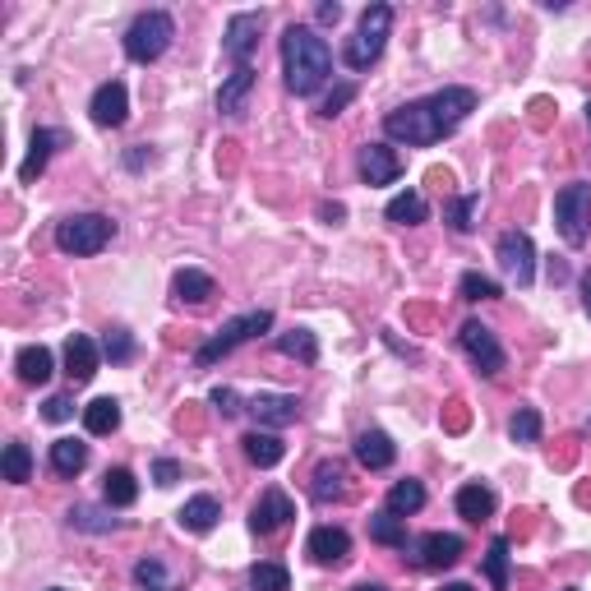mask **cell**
I'll return each instance as SVG.
<instances>
[{
    "mask_svg": "<svg viewBox=\"0 0 591 591\" xmlns=\"http://www.w3.org/2000/svg\"><path fill=\"white\" fill-rule=\"evenodd\" d=\"M471 111H476V93L462 88V84H453V88H439V93L421 97V102H407V107L388 111L384 134L388 139H398V144L430 148V144H439L444 134L458 130Z\"/></svg>",
    "mask_w": 591,
    "mask_h": 591,
    "instance_id": "cell-1",
    "label": "cell"
},
{
    "mask_svg": "<svg viewBox=\"0 0 591 591\" xmlns=\"http://www.w3.org/2000/svg\"><path fill=\"white\" fill-rule=\"evenodd\" d=\"M282 74H287V88L296 97H314L328 84V74H333V51H328V42L314 33V28L291 24L287 33H282Z\"/></svg>",
    "mask_w": 591,
    "mask_h": 591,
    "instance_id": "cell-2",
    "label": "cell"
},
{
    "mask_svg": "<svg viewBox=\"0 0 591 591\" xmlns=\"http://www.w3.org/2000/svg\"><path fill=\"white\" fill-rule=\"evenodd\" d=\"M268 328H273V310H245V314H236V319H227V324H222L218 333L204 342V347L194 351V365H199V370H208V365H218L222 356H231L236 347L254 342L259 333H268Z\"/></svg>",
    "mask_w": 591,
    "mask_h": 591,
    "instance_id": "cell-3",
    "label": "cell"
},
{
    "mask_svg": "<svg viewBox=\"0 0 591 591\" xmlns=\"http://www.w3.org/2000/svg\"><path fill=\"white\" fill-rule=\"evenodd\" d=\"M388 28H393V5H370L356 24V37H347V47H342V61L351 70H370L388 47Z\"/></svg>",
    "mask_w": 591,
    "mask_h": 591,
    "instance_id": "cell-4",
    "label": "cell"
},
{
    "mask_svg": "<svg viewBox=\"0 0 591 591\" xmlns=\"http://www.w3.org/2000/svg\"><path fill=\"white\" fill-rule=\"evenodd\" d=\"M171 37H176V19H171L167 10H148L125 28V56H130L134 65H153L157 56L171 47Z\"/></svg>",
    "mask_w": 591,
    "mask_h": 591,
    "instance_id": "cell-5",
    "label": "cell"
},
{
    "mask_svg": "<svg viewBox=\"0 0 591 591\" xmlns=\"http://www.w3.org/2000/svg\"><path fill=\"white\" fill-rule=\"evenodd\" d=\"M111 236H116V222L102 218V213H74V218H65L61 227H56V250L65 254H97L107 250Z\"/></svg>",
    "mask_w": 591,
    "mask_h": 591,
    "instance_id": "cell-6",
    "label": "cell"
},
{
    "mask_svg": "<svg viewBox=\"0 0 591 591\" xmlns=\"http://www.w3.org/2000/svg\"><path fill=\"white\" fill-rule=\"evenodd\" d=\"M555 227L564 236V245L582 250L591 236V185L578 181V185H564L555 194Z\"/></svg>",
    "mask_w": 591,
    "mask_h": 591,
    "instance_id": "cell-7",
    "label": "cell"
},
{
    "mask_svg": "<svg viewBox=\"0 0 591 591\" xmlns=\"http://www.w3.org/2000/svg\"><path fill=\"white\" fill-rule=\"evenodd\" d=\"M458 342H462V351H467V361L476 365L485 379H495V374L508 365V356H504V347H499V338L481 324V319H467V324H462V333H458Z\"/></svg>",
    "mask_w": 591,
    "mask_h": 591,
    "instance_id": "cell-8",
    "label": "cell"
},
{
    "mask_svg": "<svg viewBox=\"0 0 591 591\" xmlns=\"http://www.w3.org/2000/svg\"><path fill=\"white\" fill-rule=\"evenodd\" d=\"M495 254H499V268H504L508 278L518 282V287H531V278H536V245H531L527 231H504Z\"/></svg>",
    "mask_w": 591,
    "mask_h": 591,
    "instance_id": "cell-9",
    "label": "cell"
},
{
    "mask_svg": "<svg viewBox=\"0 0 591 591\" xmlns=\"http://www.w3.org/2000/svg\"><path fill=\"white\" fill-rule=\"evenodd\" d=\"M462 536H453V531H430V536H421V541H411V564L425 568V573H439V568H453L462 559Z\"/></svg>",
    "mask_w": 591,
    "mask_h": 591,
    "instance_id": "cell-10",
    "label": "cell"
},
{
    "mask_svg": "<svg viewBox=\"0 0 591 591\" xmlns=\"http://www.w3.org/2000/svg\"><path fill=\"white\" fill-rule=\"evenodd\" d=\"M259 33H264V10L231 14L227 37H222V51H227V61H231V65H250L254 47H259Z\"/></svg>",
    "mask_w": 591,
    "mask_h": 591,
    "instance_id": "cell-11",
    "label": "cell"
},
{
    "mask_svg": "<svg viewBox=\"0 0 591 591\" xmlns=\"http://www.w3.org/2000/svg\"><path fill=\"white\" fill-rule=\"evenodd\" d=\"M88 116H93L102 130L125 125V116H130V88H125L121 79H107V84L93 93V102H88Z\"/></svg>",
    "mask_w": 591,
    "mask_h": 591,
    "instance_id": "cell-12",
    "label": "cell"
},
{
    "mask_svg": "<svg viewBox=\"0 0 591 591\" xmlns=\"http://www.w3.org/2000/svg\"><path fill=\"white\" fill-rule=\"evenodd\" d=\"M291 518H296L291 499L282 495V490H264L259 504L250 508V531H254V536H273V531H282Z\"/></svg>",
    "mask_w": 591,
    "mask_h": 591,
    "instance_id": "cell-13",
    "label": "cell"
},
{
    "mask_svg": "<svg viewBox=\"0 0 591 591\" xmlns=\"http://www.w3.org/2000/svg\"><path fill=\"white\" fill-rule=\"evenodd\" d=\"M305 555H310L314 564L333 568V564H342V559L351 555V536L342 527H314L310 536H305Z\"/></svg>",
    "mask_w": 591,
    "mask_h": 591,
    "instance_id": "cell-14",
    "label": "cell"
},
{
    "mask_svg": "<svg viewBox=\"0 0 591 591\" xmlns=\"http://www.w3.org/2000/svg\"><path fill=\"white\" fill-rule=\"evenodd\" d=\"M250 416L264 425V430H282V425H296L301 402L287 398V393H259V398H250Z\"/></svg>",
    "mask_w": 591,
    "mask_h": 591,
    "instance_id": "cell-15",
    "label": "cell"
},
{
    "mask_svg": "<svg viewBox=\"0 0 591 591\" xmlns=\"http://www.w3.org/2000/svg\"><path fill=\"white\" fill-rule=\"evenodd\" d=\"M254 65H236V70L222 79V88H218V111L222 116H245V102H250V93H254Z\"/></svg>",
    "mask_w": 591,
    "mask_h": 591,
    "instance_id": "cell-16",
    "label": "cell"
},
{
    "mask_svg": "<svg viewBox=\"0 0 591 591\" xmlns=\"http://www.w3.org/2000/svg\"><path fill=\"white\" fill-rule=\"evenodd\" d=\"M402 176V162L388 144H365L361 148V181L365 185H393Z\"/></svg>",
    "mask_w": 591,
    "mask_h": 591,
    "instance_id": "cell-17",
    "label": "cell"
},
{
    "mask_svg": "<svg viewBox=\"0 0 591 591\" xmlns=\"http://www.w3.org/2000/svg\"><path fill=\"white\" fill-rule=\"evenodd\" d=\"M97 342L88 338V333H70V342H65V374H70V384H88L97 374Z\"/></svg>",
    "mask_w": 591,
    "mask_h": 591,
    "instance_id": "cell-18",
    "label": "cell"
},
{
    "mask_svg": "<svg viewBox=\"0 0 591 591\" xmlns=\"http://www.w3.org/2000/svg\"><path fill=\"white\" fill-rule=\"evenodd\" d=\"M65 144V134L61 130H37L33 134V144H28V157L19 162V181L24 185H33L42 171H47V162H51V153Z\"/></svg>",
    "mask_w": 591,
    "mask_h": 591,
    "instance_id": "cell-19",
    "label": "cell"
},
{
    "mask_svg": "<svg viewBox=\"0 0 591 591\" xmlns=\"http://www.w3.org/2000/svg\"><path fill=\"white\" fill-rule=\"evenodd\" d=\"M393 458H398V444L384 435V430H365L361 439H356V462H361L365 471H384L393 467Z\"/></svg>",
    "mask_w": 591,
    "mask_h": 591,
    "instance_id": "cell-20",
    "label": "cell"
},
{
    "mask_svg": "<svg viewBox=\"0 0 591 591\" xmlns=\"http://www.w3.org/2000/svg\"><path fill=\"white\" fill-rule=\"evenodd\" d=\"M241 448L254 467H278V462L287 458V444H282L273 430H250V435L241 439Z\"/></svg>",
    "mask_w": 591,
    "mask_h": 591,
    "instance_id": "cell-21",
    "label": "cell"
},
{
    "mask_svg": "<svg viewBox=\"0 0 591 591\" xmlns=\"http://www.w3.org/2000/svg\"><path fill=\"white\" fill-rule=\"evenodd\" d=\"M176 518H181V527H185V531H194V536H204V531H213V527H218L222 508H218V499H213V495H194V499H185V508L176 513Z\"/></svg>",
    "mask_w": 591,
    "mask_h": 591,
    "instance_id": "cell-22",
    "label": "cell"
},
{
    "mask_svg": "<svg viewBox=\"0 0 591 591\" xmlns=\"http://www.w3.org/2000/svg\"><path fill=\"white\" fill-rule=\"evenodd\" d=\"M310 495L319 499V504H333V499H342V495H347V467H342L338 458L319 462V467H314V481H310Z\"/></svg>",
    "mask_w": 591,
    "mask_h": 591,
    "instance_id": "cell-23",
    "label": "cell"
},
{
    "mask_svg": "<svg viewBox=\"0 0 591 591\" xmlns=\"http://www.w3.org/2000/svg\"><path fill=\"white\" fill-rule=\"evenodd\" d=\"M14 370H19V379L24 384H47L51 374H56V356H51L47 347H24L19 356H14Z\"/></svg>",
    "mask_w": 591,
    "mask_h": 591,
    "instance_id": "cell-24",
    "label": "cell"
},
{
    "mask_svg": "<svg viewBox=\"0 0 591 591\" xmlns=\"http://www.w3.org/2000/svg\"><path fill=\"white\" fill-rule=\"evenodd\" d=\"M102 499H107L111 508H130L134 499H139V481H134L130 467H111L107 476H102Z\"/></svg>",
    "mask_w": 591,
    "mask_h": 591,
    "instance_id": "cell-25",
    "label": "cell"
},
{
    "mask_svg": "<svg viewBox=\"0 0 591 591\" xmlns=\"http://www.w3.org/2000/svg\"><path fill=\"white\" fill-rule=\"evenodd\" d=\"M171 291H176V301H190V305H204L213 296V278H208L204 268H181L176 278H171Z\"/></svg>",
    "mask_w": 591,
    "mask_h": 591,
    "instance_id": "cell-26",
    "label": "cell"
},
{
    "mask_svg": "<svg viewBox=\"0 0 591 591\" xmlns=\"http://www.w3.org/2000/svg\"><path fill=\"white\" fill-rule=\"evenodd\" d=\"M458 513L467 522L495 518V490H490V485H462L458 490Z\"/></svg>",
    "mask_w": 591,
    "mask_h": 591,
    "instance_id": "cell-27",
    "label": "cell"
},
{
    "mask_svg": "<svg viewBox=\"0 0 591 591\" xmlns=\"http://www.w3.org/2000/svg\"><path fill=\"white\" fill-rule=\"evenodd\" d=\"M84 467H88V444H79V439H56L51 444V471L56 476H79Z\"/></svg>",
    "mask_w": 591,
    "mask_h": 591,
    "instance_id": "cell-28",
    "label": "cell"
},
{
    "mask_svg": "<svg viewBox=\"0 0 591 591\" xmlns=\"http://www.w3.org/2000/svg\"><path fill=\"white\" fill-rule=\"evenodd\" d=\"M384 508L393 513V518H407V513H421V508H425V485H421V481H398L393 490H388Z\"/></svg>",
    "mask_w": 591,
    "mask_h": 591,
    "instance_id": "cell-29",
    "label": "cell"
},
{
    "mask_svg": "<svg viewBox=\"0 0 591 591\" xmlns=\"http://www.w3.org/2000/svg\"><path fill=\"white\" fill-rule=\"evenodd\" d=\"M370 541H379V545H388V550H411V536H407V527H402V518H393V513H374L370 518Z\"/></svg>",
    "mask_w": 591,
    "mask_h": 591,
    "instance_id": "cell-30",
    "label": "cell"
},
{
    "mask_svg": "<svg viewBox=\"0 0 591 591\" xmlns=\"http://www.w3.org/2000/svg\"><path fill=\"white\" fill-rule=\"evenodd\" d=\"M476 213H481V194H453L444 204V222L458 231V236H467V231L476 227Z\"/></svg>",
    "mask_w": 591,
    "mask_h": 591,
    "instance_id": "cell-31",
    "label": "cell"
},
{
    "mask_svg": "<svg viewBox=\"0 0 591 591\" xmlns=\"http://www.w3.org/2000/svg\"><path fill=\"white\" fill-rule=\"evenodd\" d=\"M384 218H388V222H398V227H416V222L430 218V208H425V199H421L416 190H407V194H398V199H388Z\"/></svg>",
    "mask_w": 591,
    "mask_h": 591,
    "instance_id": "cell-32",
    "label": "cell"
},
{
    "mask_svg": "<svg viewBox=\"0 0 591 591\" xmlns=\"http://www.w3.org/2000/svg\"><path fill=\"white\" fill-rule=\"evenodd\" d=\"M121 425V402L116 398H97L84 407V430L88 435H111Z\"/></svg>",
    "mask_w": 591,
    "mask_h": 591,
    "instance_id": "cell-33",
    "label": "cell"
},
{
    "mask_svg": "<svg viewBox=\"0 0 591 591\" xmlns=\"http://www.w3.org/2000/svg\"><path fill=\"white\" fill-rule=\"evenodd\" d=\"M0 471H5V481L10 485H28L33 481V453H28V444H5V453H0Z\"/></svg>",
    "mask_w": 591,
    "mask_h": 591,
    "instance_id": "cell-34",
    "label": "cell"
},
{
    "mask_svg": "<svg viewBox=\"0 0 591 591\" xmlns=\"http://www.w3.org/2000/svg\"><path fill=\"white\" fill-rule=\"evenodd\" d=\"M278 351L282 356H296L301 365H314L319 361V338L310 328H291V333H278Z\"/></svg>",
    "mask_w": 591,
    "mask_h": 591,
    "instance_id": "cell-35",
    "label": "cell"
},
{
    "mask_svg": "<svg viewBox=\"0 0 591 591\" xmlns=\"http://www.w3.org/2000/svg\"><path fill=\"white\" fill-rule=\"evenodd\" d=\"M250 591H291V573L278 559H259L250 568Z\"/></svg>",
    "mask_w": 591,
    "mask_h": 591,
    "instance_id": "cell-36",
    "label": "cell"
},
{
    "mask_svg": "<svg viewBox=\"0 0 591 591\" xmlns=\"http://www.w3.org/2000/svg\"><path fill=\"white\" fill-rule=\"evenodd\" d=\"M458 296H462V301H499L504 291H499L495 278H485V273L471 268V273H462V278H458Z\"/></svg>",
    "mask_w": 591,
    "mask_h": 591,
    "instance_id": "cell-37",
    "label": "cell"
},
{
    "mask_svg": "<svg viewBox=\"0 0 591 591\" xmlns=\"http://www.w3.org/2000/svg\"><path fill=\"white\" fill-rule=\"evenodd\" d=\"M485 578H490V587H495V591L508 587V541H504V536H495L490 550H485Z\"/></svg>",
    "mask_w": 591,
    "mask_h": 591,
    "instance_id": "cell-38",
    "label": "cell"
},
{
    "mask_svg": "<svg viewBox=\"0 0 591 591\" xmlns=\"http://www.w3.org/2000/svg\"><path fill=\"white\" fill-rule=\"evenodd\" d=\"M508 435H513V444H536V439H541V411L518 407L513 421H508Z\"/></svg>",
    "mask_w": 591,
    "mask_h": 591,
    "instance_id": "cell-39",
    "label": "cell"
},
{
    "mask_svg": "<svg viewBox=\"0 0 591 591\" xmlns=\"http://www.w3.org/2000/svg\"><path fill=\"white\" fill-rule=\"evenodd\" d=\"M70 527H79V531H111V527H116V518H107V513H97V508L79 504V508H70Z\"/></svg>",
    "mask_w": 591,
    "mask_h": 591,
    "instance_id": "cell-40",
    "label": "cell"
},
{
    "mask_svg": "<svg viewBox=\"0 0 591 591\" xmlns=\"http://www.w3.org/2000/svg\"><path fill=\"white\" fill-rule=\"evenodd\" d=\"M134 582L148 591H167V568L157 564V559H139V564H134Z\"/></svg>",
    "mask_w": 591,
    "mask_h": 591,
    "instance_id": "cell-41",
    "label": "cell"
},
{
    "mask_svg": "<svg viewBox=\"0 0 591 591\" xmlns=\"http://www.w3.org/2000/svg\"><path fill=\"white\" fill-rule=\"evenodd\" d=\"M102 351H107L111 361L121 365V361H130V356H134V338L125 333V328H111L107 338H102Z\"/></svg>",
    "mask_w": 591,
    "mask_h": 591,
    "instance_id": "cell-42",
    "label": "cell"
},
{
    "mask_svg": "<svg viewBox=\"0 0 591 591\" xmlns=\"http://www.w3.org/2000/svg\"><path fill=\"white\" fill-rule=\"evenodd\" d=\"M351 97H356V84H338V88H333V93H328V97H324V107H319V111H324L328 121H333V116H338V111H342V107H347Z\"/></svg>",
    "mask_w": 591,
    "mask_h": 591,
    "instance_id": "cell-43",
    "label": "cell"
},
{
    "mask_svg": "<svg viewBox=\"0 0 591 591\" xmlns=\"http://www.w3.org/2000/svg\"><path fill=\"white\" fill-rule=\"evenodd\" d=\"M42 416H47V421H56V425L70 421V416H74V398H70V393H56V398H47Z\"/></svg>",
    "mask_w": 591,
    "mask_h": 591,
    "instance_id": "cell-44",
    "label": "cell"
},
{
    "mask_svg": "<svg viewBox=\"0 0 591 591\" xmlns=\"http://www.w3.org/2000/svg\"><path fill=\"white\" fill-rule=\"evenodd\" d=\"M153 481L157 485H176V481H181V462H176V458H157L153 462Z\"/></svg>",
    "mask_w": 591,
    "mask_h": 591,
    "instance_id": "cell-45",
    "label": "cell"
},
{
    "mask_svg": "<svg viewBox=\"0 0 591 591\" xmlns=\"http://www.w3.org/2000/svg\"><path fill=\"white\" fill-rule=\"evenodd\" d=\"M236 402H241L236 398V388H213V407H218L222 416H236V411H241Z\"/></svg>",
    "mask_w": 591,
    "mask_h": 591,
    "instance_id": "cell-46",
    "label": "cell"
},
{
    "mask_svg": "<svg viewBox=\"0 0 591 591\" xmlns=\"http://www.w3.org/2000/svg\"><path fill=\"white\" fill-rule=\"evenodd\" d=\"M338 19H342V5H338V0L319 5V24H338Z\"/></svg>",
    "mask_w": 591,
    "mask_h": 591,
    "instance_id": "cell-47",
    "label": "cell"
},
{
    "mask_svg": "<svg viewBox=\"0 0 591 591\" xmlns=\"http://www.w3.org/2000/svg\"><path fill=\"white\" fill-rule=\"evenodd\" d=\"M319 218H324V222H342V204H324V208H319Z\"/></svg>",
    "mask_w": 591,
    "mask_h": 591,
    "instance_id": "cell-48",
    "label": "cell"
},
{
    "mask_svg": "<svg viewBox=\"0 0 591 591\" xmlns=\"http://www.w3.org/2000/svg\"><path fill=\"white\" fill-rule=\"evenodd\" d=\"M582 310L591 314V273H582Z\"/></svg>",
    "mask_w": 591,
    "mask_h": 591,
    "instance_id": "cell-49",
    "label": "cell"
},
{
    "mask_svg": "<svg viewBox=\"0 0 591 591\" xmlns=\"http://www.w3.org/2000/svg\"><path fill=\"white\" fill-rule=\"evenodd\" d=\"M144 157H148V153H144V148H134V153H130V157H125V167H130V171H139V167H144Z\"/></svg>",
    "mask_w": 591,
    "mask_h": 591,
    "instance_id": "cell-50",
    "label": "cell"
},
{
    "mask_svg": "<svg viewBox=\"0 0 591 591\" xmlns=\"http://www.w3.org/2000/svg\"><path fill=\"white\" fill-rule=\"evenodd\" d=\"M444 591H476L471 582H444Z\"/></svg>",
    "mask_w": 591,
    "mask_h": 591,
    "instance_id": "cell-51",
    "label": "cell"
},
{
    "mask_svg": "<svg viewBox=\"0 0 591 591\" xmlns=\"http://www.w3.org/2000/svg\"><path fill=\"white\" fill-rule=\"evenodd\" d=\"M351 591H388L384 582H361V587H351Z\"/></svg>",
    "mask_w": 591,
    "mask_h": 591,
    "instance_id": "cell-52",
    "label": "cell"
},
{
    "mask_svg": "<svg viewBox=\"0 0 591 591\" xmlns=\"http://www.w3.org/2000/svg\"><path fill=\"white\" fill-rule=\"evenodd\" d=\"M587 125H591V102H587Z\"/></svg>",
    "mask_w": 591,
    "mask_h": 591,
    "instance_id": "cell-53",
    "label": "cell"
},
{
    "mask_svg": "<svg viewBox=\"0 0 591 591\" xmlns=\"http://www.w3.org/2000/svg\"><path fill=\"white\" fill-rule=\"evenodd\" d=\"M47 591H65V587H47Z\"/></svg>",
    "mask_w": 591,
    "mask_h": 591,
    "instance_id": "cell-54",
    "label": "cell"
},
{
    "mask_svg": "<svg viewBox=\"0 0 591 591\" xmlns=\"http://www.w3.org/2000/svg\"><path fill=\"white\" fill-rule=\"evenodd\" d=\"M568 591H573V587H568Z\"/></svg>",
    "mask_w": 591,
    "mask_h": 591,
    "instance_id": "cell-55",
    "label": "cell"
}]
</instances>
